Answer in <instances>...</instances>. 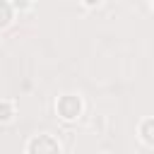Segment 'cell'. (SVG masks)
I'll return each instance as SVG.
<instances>
[{"label": "cell", "mask_w": 154, "mask_h": 154, "mask_svg": "<svg viewBox=\"0 0 154 154\" xmlns=\"http://www.w3.org/2000/svg\"><path fill=\"white\" fill-rule=\"evenodd\" d=\"M84 2H87V5H89V7H91V5H99V2H101V0H84Z\"/></svg>", "instance_id": "52a82bcc"}, {"label": "cell", "mask_w": 154, "mask_h": 154, "mask_svg": "<svg viewBox=\"0 0 154 154\" xmlns=\"http://www.w3.org/2000/svg\"><path fill=\"white\" fill-rule=\"evenodd\" d=\"M79 111H82V103H79V99H77V96H72V94H67V96H63V99L58 101V113H60L65 120L77 118V116H79Z\"/></svg>", "instance_id": "6da1fadb"}, {"label": "cell", "mask_w": 154, "mask_h": 154, "mask_svg": "<svg viewBox=\"0 0 154 154\" xmlns=\"http://www.w3.org/2000/svg\"><path fill=\"white\" fill-rule=\"evenodd\" d=\"M152 5H154V0H152Z\"/></svg>", "instance_id": "ba28073f"}, {"label": "cell", "mask_w": 154, "mask_h": 154, "mask_svg": "<svg viewBox=\"0 0 154 154\" xmlns=\"http://www.w3.org/2000/svg\"><path fill=\"white\" fill-rule=\"evenodd\" d=\"M10 118H12V106L2 101V103H0V120H2V123H7Z\"/></svg>", "instance_id": "5b68a950"}, {"label": "cell", "mask_w": 154, "mask_h": 154, "mask_svg": "<svg viewBox=\"0 0 154 154\" xmlns=\"http://www.w3.org/2000/svg\"><path fill=\"white\" fill-rule=\"evenodd\" d=\"M12 22V5L7 0H0V29H5Z\"/></svg>", "instance_id": "277c9868"}, {"label": "cell", "mask_w": 154, "mask_h": 154, "mask_svg": "<svg viewBox=\"0 0 154 154\" xmlns=\"http://www.w3.org/2000/svg\"><path fill=\"white\" fill-rule=\"evenodd\" d=\"M26 149H29V152H58L60 147H58V142H55V140H51V137L41 135V137H36V140H31Z\"/></svg>", "instance_id": "7a4b0ae2"}, {"label": "cell", "mask_w": 154, "mask_h": 154, "mask_svg": "<svg viewBox=\"0 0 154 154\" xmlns=\"http://www.w3.org/2000/svg\"><path fill=\"white\" fill-rule=\"evenodd\" d=\"M140 135H142V140L147 144H154V118H149V120H144L140 125Z\"/></svg>", "instance_id": "3957f363"}, {"label": "cell", "mask_w": 154, "mask_h": 154, "mask_svg": "<svg viewBox=\"0 0 154 154\" xmlns=\"http://www.w3.org/2000/svg\"><path fill=\"white\" fill-rule=\"evenodd\" d=\"M12 5H14V7H26L29 0H12Z\"/></svg>", "instance_id": "8992f818"}]
</instances>
